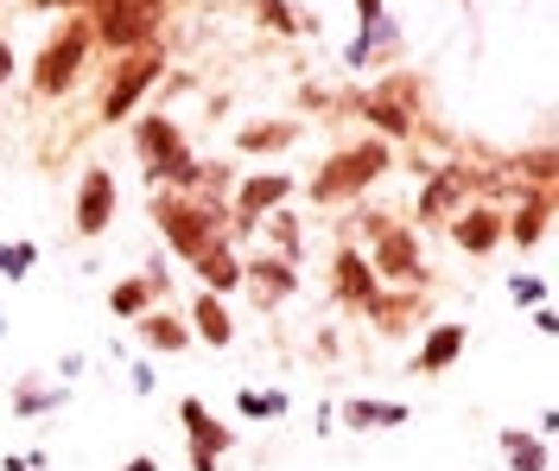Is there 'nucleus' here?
<instances>
[{
  "label": "nucleus",
  "instance_id": "1",
  "mask_svg": "<svg viewBox=\"0 0 559 471\" xmlns=\"http://www.w3.org/2000/svg\"><path fill=\"white\" fill-rule=\"evenodd\" d=\"M153 223H159V236L191 261L204 243H216V236L229 229V211H223L216 198H178L166 185H153Z\"/></svg>",
  "mask_w": 559,
  "mask_h": 471
},
{
  "label": "nucleus",
  "instance_id": "2",
  "mask_svg": "<svg viewBox=\"0 0 559 471\" xmlns=\"http://www.w3.org/2000/svg\"><path fill=\"white\" fill-rule=\"evenodd\" d=\"M134 146L140 160H146V185H198L204 179V160L185 146V134H178L173 115H140L134 121Z\"/></svg>",
  "mask_w": 559,
  "mask_h": 471
},
{
  "label": "nucleus",
  "instance_id": "3",
  "mask_svg": "<svg viewBox=\"0 0 559 471\" xmlns=\"http://www.w3.org/2000/svg\"><path fill=\"white\" fill-rule=\"evenodd\" d=\"M388 166H394V153L388 141H362V146H344V153H331L324 166L312 173V204H349V198H362L369 185L382 179Z\"/></svg>",
  "mask_w": 559,
  "mask_h": 471
},
{
  "label": "nucleus",
  "instance_id": "4",
  "mask_svg": "<svg viewBox=\"0 0 559 471\" xmlns=\"http://www.w3.org/2000/svg\"><path fill=\"white\" fill-rule=\"evenodd\" d=\"M90 33L103 38L108 51H140L146 38L159 33L166 20V0H90Z\"/></svg>",
  "mask_w": 559,
  "mask_h": 471
},
{
  "label": "nucleus",
  "instance_id": "5",
  "mask_svg": "<svg viewBox=\"0 0 559 471\" xmlns=\"http://www.w3.org/2000/svg\"><path fill=\"white\" fill-rule=\"evenodd\" d=\"M90 45H96V33H90V20H64L58 26V38L38 51V64H33V90L51 103V96H64L70 83L83 76V58H90Z\"/></svg>",
  "mask_w": 559,
  "mask_h": 471
},
{
  "label": "nucleus",
  "instance_id": "6",
  "mask_svg": "<svg viewBox=\"0 0 559 471\" xmlns=\"http://www.w3.org/2000/svg\"><path fill=\"white\" fill-rule=\"evenodd\" d=\"M376 255H369V268H376V281H394V287H426V261H419V236L407 223H382L376 236Z\"/></svg>",
  "mask_w": 559,
  "mask_h": 471
},
{
  "label": "nucleus",
  "instance_id": "7",
  "mask_svg": "<svg viewBox=\"0 0 559 471\" xmlns=\"http://www.w3.org/2000/svg\"><path fill=\"white\" fill-rule=\"evenodd\" d=\"M159 71H166V58L153 45H140V58H121L115 76H108V90H103V121H128L140 109V96L159 83Z\"/></svg>",
  "mask_w": 559,
  "mask_h": 471
},
{
  "label": "nucleus",
  "instance_id": "8",
  "mask_svg": "<svg viewBox=\"0 0 559 471\" xmlns=\"http://www.w3.org/2000/svg\"><path fill=\"white\" fill-rule=\"evenodd\" d=\"M414 103H419V83L388 76L376 96H362V115L382 128V141H401V134H414Z\"/></svg>",
  "mask_w": 559,
  "mask_h": 471
},
{
  "label": "nucleus",
  "instance_id": "9",
  "mask_svg": "<svg viewBox=\"0 0 559 471\" xmlns=\"http://www.w3.org/2000/svg\"><path fill=\"white\" fill-rule=\"evenodd\" d=\"M464 198H471V166H464V160H452V166L426 173V185H419V204H414V217H419V223H445L452 211H464Z\"/></svg>",
  "mask_w": 559,
  "mask_h": 471
},
{
  "label": "nucleus",
  "instance_id": "10",
  "mask_svg": "<svg viewBox=\"0 0 559 471\" xmlns=\"http://www.w3.org/2000/svg\"><path fill=\"white\" fill-rule=\"evenodd\" d=\"M178 421H185V434H191V471H216V459L229 452V439H236V434H229V427H223L198 396L178 401Z\"/></svg>",
  "mask_w": 559,
  "mask_h": 471
},
{
  "label": "nucleus",
  "instance_id": "11",
  "mask_svg": "<svg viewBox=\"0 0 559 471\" xmlns=\"http://www.w3.org/2000/svg\"><path fill=\"white\" fill-rule=\"evenodd\" d=\"M286 198H293V179H286V173H254V179H242L236 185V204H229V211H236V229H254V223L267 217V211H280Z\"/></svg>",
  "mask_w": 559,
  "mask_h": 471
},
{
  "label": "nucleus",
  "instance_id": "12",
  "mask_svg": "<svg viewBox=\"0 0 559 471\" xmlns=\"http://www.w3.org/2000/svg\"><path fill=\"white\" fill-rule=\"evenodd\" d=\"M108 223H115V173L90 166L76 185V236H103Z\"/></svg>",
  "mask_w": 559,
  "mask_h": 471
},
{
  "label": "nucleus",
  "instance_id": "13",
  "mask_svg": "<svg viewBox=\"0 0 559 471\" xmlns=\"http://www.w3.org/2000/svg\"><path fill=\"white\" fill-rule=\"evenodd\" d=\"M331 293H337L344 306H356V313H369V306H376V293H382L376 268H369V255L337 249V261H331Z\"/></svg>",
  "mask_w": 559,
  "mask_h": 471
},
{
  "label": "nucleus",
  "instance_id": "14",
  "mask_svg": "<svg viewBox=\"0 0 559 471\" xmlns=\"http://www.w3.org/2000/svg\"><path fill=\"white\" fill-rule=\"evenodd\" d=\"M547 223H554V191L534 185L522 204H515V217H502V236H515V249H534L547 236Z\"/></svg>",
  "mask_w": 559,
  "mask_h": 471
},
{
  "label": "nucleus",
  "instance_id": "15",
  "mask_svg": "<svg viewBox=\"0 0 559 471\" xmlns=\"http://www.w3.org/2000/svg\"><path fill=\"white\" fill-rule=\"evenodd\" d=\"M242 287L254 293L261 306H280L286 293L299 287V268H293V261H267V255H261V261H242Z\"/></svg>",
  "mask_w": 559,
  "mask_h": 471
},
{
  "label": "nucleus",
  "instance_id": "16",
  "mask_svg": "<svg viewBox=\"0 0 559 471\" xmlns=\"http://www.w3.org/2000/svg\"><path fill=\"white\" fill-rule=\"evenodd\" d=\"M464 344H471V331L457 326V319H445V326L426 331V344H419L414 369H419V376H439V369H452V363L464 357Z\"/></svg>",
  "mask_w": 559,
  "mask_h": 471
},
{
  "label": "nucleus",
  "instance_id": "17",
  "mask_svg": "<svg viewBox=\"0 0 559 471\" xmlns=\"http://www.w3.org/2000/svg\"><path fill=\"white\" fill-rule=\"evenodd\" d=\"M191 268H198V281H204L210 293H229V287H242V255L229 249L223 236H216V243H204V249L191 255Z\"/></svg>",
  "mask_w": 559,
  "mask_h": 471
},
{
  "label": "nucleus",
  "instance_id": "18",
  "mask_svg": "<svg viewBox=\"0 0 559 471\" xmlns=\"http://www.w3.org/2000/svg\"><path fill=\"white\" fill-rule=\"evenodd\" d=\"M191 338H204L210 351H229V338H236V319H229V306H223V293H198L191 299Z\"/></svg>",
  "mask_w": 559,
  "mask_h": 471
},
{
  "label": "nucleus",
  "instance_id": "19",
  "mask_svg": "<svg viewBox=\"0 0 559 471\" xmlns=\"http://www.w3.org/2000/svg\"><path fill=\"white\" fill-rule=\"evenodd\" d=\"M452 236H457V249L489 255L502 243V211H496V204H471L464 217H452Z\"/></svg>",
  "mask_w": 559,
  "mask_h": 471
},
{
  "label": "nucleus",
  "instance_id": "20",
  "mask_svg": "<svg viewBox=\"0 0 559 471\" xmlns=\"http://www.w3.org/2000/svg\"><path fill=\"white\" fill-rule=\"evenodd\" d=\"M394 45H401V26L382 13V20H369V26H362V33L344 45V64H349V71H362V64H382V51H394Z\"/></svg>",
  "mask_w": 559,
  "mask_h": 471
},
{
  "label": "nucleus",
  "instance_id": "21",
  "mask_svg": "<svg viewBox=\"0 0 559 471\" xmlns=\"http://www.w3.org/2000/svg\"><path fill=\"white\" fill-rule=\"evenodd\" d=\"M407 414L414 408H401V401H369V396H356L344 408V427H356V434H376V427H407Z\"/></svg>",
  "mask_w": 559,
  "mask_h": 471
},
{
  "label": "nucleus",
  "instance_id": "22",
  "mask_svg": "<svg viewBox=\"0 0 559 471\" xmlns=\"http://www.w3.org/2000/svg\"><path fill=\"white\" fill-rule=\"evenodd\" d=\"M134 326H140V338H146L153 351H185V344H191V326L173 319V313H159V306H146Z\"/></svg>",
  "mask_w": 559,
  "mask_h": 471
},
{
  "label": "nucleus",
  "instance_id": "23",
  "mask_svg": "<svg viewBox=\"0 0 559 471\" xmlns=\"http://www.w3.org/2000/svg\"><path fill=\"white\" fill-rule=\"evenodd\" d=\"M299 141V121H248L242 134H236V146L242 153H280V146Z\"/></svg>",
  "mask_w": 559,
  "mask_h": 471
},
{
  "label": "nucleus",
  "instance_id": "24",
  "mask_svg": "<svg viewBox=\"0 0 559 471\" xmlns=\"http://www.w3.org/2000/svg\"><path fill=\"white\" fill-rule=\"evenodd\" d=\"M502 459H509V471H547V439L502 427Z\"/></svg>",
  "mask_w": 559,
  "mask_h": 471
},
{
  "label": "nucleus",
  "instance_id": "25",
  "mask_svg": "<svg viewBox=\"0 0 559 471\" xmlns=\"http://www.w3.org/2000/svg\"><path fill=\"white\" fill-rule=\"evenodd\" d=\"M153 299H159V287H153V281L140 274V281H121V287L108 293V313H115V319H140V313H146Z\"/></svg>",
  "mask_w": 559,
  "mask_h": 471
},
{
  "label": "nucleus",
  "instance_id": "26",
  "mask_svg": "<svg viewBox=\"0 0 559 471\" xmlns=\"http://www.w3.org/2000/svg\"><path fill=\"white\" fill-rule=\"evenodd\" d=\"M64 408V389H38V382H26L20 396H13V414L20 421H38V414H58Z\"/></svg>",
  "mask_w": 559,
  "mask_h": 471
},
{
  "label": "nucleus",
  "instance_id": "27",
  "mask_svg": "<svg viewBox=\"0 0 559 471\" xmlns=\"http://www.w3.org/2000/svg\"><path fill=\"white\" fill-rule=\"evenodd\" d=\"M254 13H261L274 33H318V20H299L293 0H254Z\"/></svg>",
  "mask_w": 559,
  "mask_h": 471
},
{
  "label": "nucleus",
  "instance_id": "28",
  "mask_svg": "<svg viewBox=\"0 0 559 471\" xmlns=\"http://www.w3.org/2000/svg\"><path fill=\"white\" fill-rule=\"evenodd\" d=\"M236 408H242L248 421H280V414H286V396H280V389H267V396H261V389H242Z\"/></svg>",
  "mask_w": 559,
  "mask_h": 471
},
{
  "label": "nucleus",
  "instance_id": "29",
  "mask_svg": "<svg viewBox=\"0 0 559 471\" xmlns=\"http://www.w3.org/2000/svg\"><path fill=\"white\" fill-rule=\"evenodd\" d=\"M33 261H38L33 243H0V274H7V281H26V274H33Z\"/></svg>",
  "mask_w": 559,
  "mask_h": 471
},
{
  "label": "nucleus",
  "instance_id": "30",
  "mask_svg": "<svg viewBox=\"0 0 559 471\" xmlns=\"http://www.w3.org/2000/svg\"><path fill=\"white\" fill-rule=\"evenodd\" d=\"M515 173L554 191V173H559V166H554V146H534V153H522V160H515Z\"/></svg>",
  "mask_w": 559,
  "mask_h": 471
},
{
  "label": "nucleus",
  "instance_id": "31",
  "mask_svg": "<svg viewBox=\"0 0 559 471\" xmlns=\"http://www.w3.org/2000/svg\"><path fill=\"white\" fill-rule=\"evenodd\" d=\"M509 293H515L522 306H540V299H547V281H540V274H515V281H509Z\"/></svg>",
  "mask_w": 559,
  "mask_h": 471
},
{
  "label": "nucleus",
  "instance_id": "32",
  "mask_svg": "<svg viewBox=\"0 0 559 471\" xmlns=\"http://www.w3.org/2000/svg\"><path fill=\"white\" fill-rule=\"evenodd\" d=\"M388 13V0H356V20H362V26H369V20H382Z\"/></svg>",
  "mask_w": 559,
  "mask_h": 471
},
{
  "label": "nucleus",
  "instance_id": "33",
  "mask_svg": "<svg viewBox=\"0 0 559 471\" xmlns=\"http://www.w3.org/2000/svg\"><path fill=\"white\" fill-rule=\"evenodd\" d=\"M7 76H13V45L0 38V90H7Z\"/></svg>",
  "mask_w": 559,
  "mask_h": 471
},
{
  "label": "nucleus",
  "instance_id": "34",
  "mask_svg": "<svg viewBox=\"0 0 559 471\" xmlns=\"http://www.w3.org/2000/svg\"><path fill=\"white\" fill-rule=\"evenodd\" d=\"M58 7H90V0H33V13H58Z\"/></svg>",
  "mask_w": 559,
  "mask_h": 471
},
{
  "label": "nucleus",
  "instance_id": "35",
  "mask_svg": "<svg viewBox=\"0 0 559 471\" xmlns=\"http://www.w3.org/2000/svg\"><path fill=\"white\" fill-rule=\"evenodd\" d=\"M121 471H159V459H146V452H140V459H128Z\"/></svg>",
  "mask_w": 559,
  "mask_h": 471
}]
</instances>
